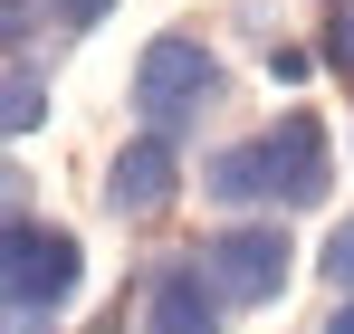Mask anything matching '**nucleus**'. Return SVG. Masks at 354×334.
I'll use <instances>...</instances> for the list:
<instances>
[{
	"mask_svg": "<svg viewBox=\"0 0 354 334\" xmlns=\"http://www.w3.org/2000/svg\"><path fill=\"white\" fill-rule=\"evenodd\" d=\"M39 115H48V77L39 67H0V144L39 134Z\"/></svg>",
	"mask_w": 354,
	"mask_h": 334,
	"instance_id": "0eeeda50",
	"label": "nucleus"
},
{
	"mask_svg": "<svg viewBox=\"0 0 354 334\" xmlns=\"http://www.w3.org/2000/svg\"><path fill=\"white\" fill-rule=\"evenodd\" d=\"M173 191H182V153L163 134H134L115 163H106V210H115V220H163Z\"/></svg>",
	"mask_w": 354,
	"mask_h": 334,
	"instance_id": "39448f33",
	"label": "nucleus"
},
{
	"mask_svg": "<svg viewBox=\"0 0 354 334\" xmlns=\"http://www.w3.org/2000/svg\"><path fill=\"white\" fill-rule=\"evenodd\" d=\"M19 220H29V172L0 163V229H19Z\"/></svg>",
	"mask_w": 354,
	"mask_h": 334,
	"instance_id": "9b49d317",
	"label": "nucleus"
},
{
	"mask_svg": "<svg viewBox=\"0 0 354 334\" xmlns=\"http://www.w3.org/2000/svg\"><path fill=\"white\" fill-rule=\"evenodd\" d=\"M77 286H86V248H77V229H48V220L0 229V306H19V315H58V306H77Z\"/></svg>",
	"mask_w": 354,
	"mask_h": 334,
	"instance_id": "7ed1b4c3",
	"label": "nucleus"
},
{
	"mask_svg": "<svg viewBox=\"0 0 354 334\" xmlns=\"http://www.w3.org/2000/svg\"><path fill=\"white\" fill-rule=\"evenodd\" d=\"M230 96V77H221V57L201 48V39H153V48L134 57V115H144V134H192L201 115Z\"/></svg>",
	"mask_w": 354,
	"mask_h": 334,
	"instance_id": "f03ea898",
	"label": "nucleus"
},
{
	"mask_svg": "<svg viewBox=\"0 0 354 334\" xmlns=\"http://www.w3.org/2000/svg\"><path fill=\"white\" fill-rule=\"evenodd\" d=\"M144 334H221V296L201 286V268L182 258L144 286Z\"/></svg>",
	"mask_w": 354,
	"mask_h": 334,
	"instance_id": "423d86ee",
	"label": "nucleus"
},
{
	"mask_svg": "<svg viewBox=\"0 0 354 334\" xmlns=\"http://www.w3.org/2000/svg\"><path fill=\"white\" fill-rule=\"evenodd\" d=\"M201 191L211 201H268V210H316L326 191H335V144H326V124L297 106L278 115L268 134H249V144H230V153H211L201 163Z\"/></svg>",
	"mask_w": 354,
	"mask_h": 334,
	"instance_id": "f257e3e1",
	"label": "nucleus"
},
{
	"mask_svg": "<svg viewBox=\"0 0 354 334\" xmlns=\"http://www.w3.org/2000/svg\"><path fill=\"white\" fill-rule=\"evenodd\" d=\"M316 268H326V286H345V296H354V220H335V229H326Z\"/></svg>",
	"mask_w": 354,
	"mask_h": 334,
	"instance_id": "6e6552de",
	"label": "nucleus"
},
{
	"mask_svg": "<svg viewBox=\"0 0 354 334\" xmlns=\"http://www.w3.org/2000/svg\"><path fill=\"white\" fill-rule=\"evenodd\" d=\"M326 67H335V77L354 86V0L335 10V29H326Z\"/></svg>",
	"mask_w": 354,
	"mask_h": 334,
	"instance_id": "9d476101",
	"label": "nucleus"
},
{
	"mask_svg": "<svg viewBox=\"0 0 354 334\" xmlns=\"http://www.w3.org/2000/svg\"><path fill=\"white\" fill-rule=\"evenodd\" d=\"M29 29H39V0H0V67L29 48Z\"/></svg>",
	"mask_w": 354,
	"mask_h": 334,
	"instance_id": "1a4fd4ad",
	"label": "nucleus"
},
{
	"mask_svg": "<svg viewBox=\"0 0 354 334\" xmlns=\"http://www.w3.org/2000/svg\"><path fill=\"white\" fill-rule=\"evenodd\" d=\"M39 10H48V19H58V29H96V19H106V10H115V0H39Z\"/></svg>",
	"mask_w": 354,
	"mask_h": 334,
	"instance_id": "f8f14e48",
	"label": "nucleus"
},
{
	"mask_svg": "<svg viewBox=\"0 0 354 334\" xmlns=\"http://www.w3.org/2000/svg\"><path fill=\"white\" fill-rule=\"evenodd\" d=\"M326 334H354V296H345V306H335V325H326Z\"/></svg>",
	"mask_w": 354,
	"mask_h": 334,
	"instance_id": "ddd939ff",
	"label": "nucleus"
},
{
	"mask_svg": "<svg viewBox=\"0 0 354 334\" xmlns=\"http://www.w3.org/2000/svg\"><path fill=\"white\" fill-rule=\"evenodd\" d=\"M192 268H201V286H211L221 306H268V296L288 286L297 248H288V229H268V220H230V229H211V239L192 248Z\"/></svg>",
	"mask_w": 354,
	"mask_h": 334,
	"instance_id": "20e7f679",
	"label": "nucleus"
}]
</instances>
